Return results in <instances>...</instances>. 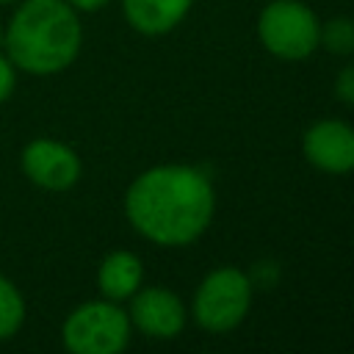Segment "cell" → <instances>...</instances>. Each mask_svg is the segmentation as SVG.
I'll use <instances>...</instances> for the list:
<instances>
[{"label":"cell","instance_id":"obj_11","mask_svg":"<svg viewBox=\"0 0 354 354\" xmlns=\"http://www.w3.org/2000/svg\"><path fill=\"white\" fill-rule=\"evenodd\" d=\"M22 321H25V299L11 279L0 277V340L17 335Z\"/></svg>","mask_w":354,"mask_h":354},{"label":"cell","instance_id":"obj_9","mask_svg":"<svg viewBox=\"0 0 354 354\" xmlns=\"http://www.w3.org/2000/svg\"><path fill=\"white\" fill-rule=\"evenodd\" d=\"M194 0H122L127 22L144 36L169 33L183 22Z\"/></svg>","mask_w":354,"mask_h":354},{"label":"cell","instance_id":"obj_4","mask_svg":"<svg viewBox=\"0 0 354 354\" xmlns=\"http://www.w3.org/2000/svg\"><path fill=\"white\" fill-rule=\"evenodd\" d=\"M257 36L277 58H307L321 39L318 17L299 0H274L260 11Z\"/></svg>","mask_w":354,"mask_h":354},{"label":"cell","instance_id":"obj_7","mask_svg":"<svg viewBox=\"0 0 354 354\" xmlns=\"http://www.w3.org/2000/svg\"><path fill=\"white\" fill-rule=\"evenodd\" d=\"M304 158L329 174H346L354 169V127L340 119L315 122L301 138Z\"/></svg>","mask_w":354,"mask_h":354},{"label":"cell","instance_id":"obj_2","mask_svg":"<svg viewBox=\"0 0 354 354\" xmlns=\"http://www.w3.org/2000/svg\"><path fill=\"white\" fill-rule=\"evenodd\" d=\"M83 41L75 6L66 0H22L14 11L3 50L8 61L30 75H55L66 69Z\"/></svg>","mask_w":354,"mask_h":354},{"label":"cell","instance_id":"obj_17","mask_svg":"<svg viewBox=\"0 0 354 354\" xmlns=\"http://www.w3.org/2000/svg\"><path fill=\"white\" fill-rule=\"evenodd\" d=\"M0 3H14V0H0Z\"/></svg>","mask_w":354,"mask_h":354},{"label":"cell","instance_id":"obj_6","mask_svg":"<svg viewBox=\"0 0 354 354\" xmlns=\"http://www.w3.org/2000/svg\"><path fill=\"white\" fill-rule=\"evenodd\" d=\"M22 171L44 191H66L80 180V158L61 141L36 138L22 149Z\"/></svg>","mask_w":354,"mask_h":354},{"label":"cell","instance_id":"obj_10","mask_svg":"<svg viewBox=\"0 0 354 354\" xmlns=\"http://www.w3.org/2000/svg\"><path fill=\"white\" fill-rule=\"evenodd\" d=\"M141 277H144V268H141V260L133 254V252H111L102 263H100V271H97V285L102 290L105 299L111 301H122V299H130L138 285H141Z\"/></svg>","mask_w":354,"mask_h":354},{"label":"cell","instance_id":"obj_12","mask_svg":"<svg viewBox=\"0 0 354 354\" xmlns=\"http://www.w3.org/2000/svg\"><path fill=\"white\" fill-rule=\"evenodd\" d=\"M318 44H324L329 53H354V19L348 17H337L332 22H326L321 28V39Z\"/></svg>","mask_w":354,"mask_h":354},{"label":"cell","instance_id":"obj_3","mask_svg":"<svg viewBox=\"0 0 354 354\" xmlns=\"http://www.w3.org/2000/svg\"><path fill=\"white\" fill-rule=\"evenodd\" d=\"M130 340V315L116 301H86L64 321V346L75 354H116Z\"/></svg>","mask_w":354,"mask_h":354},{"label":"cell","instance_id":"obj_15","mask_svg":"<svg viewBox=\"0 0 354 354\" xmlns=\"http://www.w3.org/2000/svg\"><path fill=\"white\" fill-rule=\"evenodd\" d=\"M69 6H75V11H97L102 8L108 0H66Z\"/></svg>","mask_w":354,"mask_h":354},{"label":"cell","instance_id":"obj_13","mask_svg":"<svg viewBox=\"0 0 354 354\" xmlns=\"http://www.w3.org/2000/svg\"><path fill=\"white\" fill-rule=\"evenodd\" d=\"M14 83H17V66L8 61V55L0 53V102L14 91Z\"/></svg>","mask_w":354,"mask_h":354},{"label":"cell","instance_id":"obj_5","mask_svg":"<svg viewBox=\"0 0 354 354\" xmlns=\"http://www.w3.org/2000/svg\"><path fill=\"white\" fill-rule=\"evenodd\" d=\"M252 301V279L238 268H216L194 296V318L207 332L238 326Z\"/></svg>","mask_w":354,"mask_h":354},{"label":"cell","instance_id":"obj_1","mask_svg":"<svg viewBox=\"0 0 354 354\" xmlns=\"http://www.w3.org/2000/svg\"><path fill=\"white\" fill-rule=\"evenodd\" d=\"M213 185L194 166H155L138 174L124 196L127 221L160 246L199 238L213 218Z\"/></svg>","mask_w":354,"mask_h":354},{"label":"cell","instance_id":"obj_16","mask_svg":"<svg viewBox=\"0 0 354 354\" xmlns=\"http://www.w3.org/2000/svg\"><path fill=\"white\" fill-rule=\"evenodd\" d=\"M3 36H6V30H0V44H3Z\"/></svg>","mask_w":354,"mask_h":354},{"label":"cell","instance_id":"obj_14","mask_svg":"<svg viewBox=\"0 0 354 354\" xmlns=\"http://www.w3.org/2000/svg\"><path fill=\"white\" fill-rule=\"evenodd\" d=\"M335 94H337L343 102L354 105V66H346V69L337 75V80H335Z\"/></svg>","mask_w":354,"mask_h":354},{"label":"cell","instance_id":"obj_8","mask_svg":"<svg viewBox=\"0 0 354 354\" xmlns=\"http://www.w3.org/2000/svg\"><path fill=\"white\" fill-rule=\"evenodd\" d=\"M130 321L149 337H174L183 332L185 307L166 288H144L133 293Z\"/></svg>","mask_w":354,"mask_h":354}]
</instances>
